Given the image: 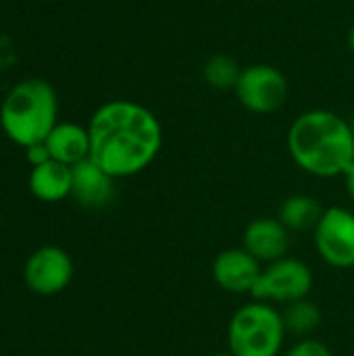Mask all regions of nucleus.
Masks as SVG:
<instances>
[{
	"label": "nucleus",
	"instance_id": "nucleus-1",
	"mask_svg": "<svg viewBox=\"0 0 354 356\" xmlns=\"http://www.w3.org/2000/svg\"><path fill=\"white\" fill-rule=\"evenodd\" d=\"M88 134L90 159L115 179L148 169L163 146L156 115L131 100H111L98 106L88 123Z\"/></svg>",
	"mask_w": 354,
	"mask_h": 356
},
{
	"label": "nucleus",
	"instance_id": "nucleus-2",
	"mask_svg": "<svg viewBox=\"0 0 354 356\" xmlns=\"http://www.w3.org/2000/svg\"><path fill=\"white\" fill-rule=\"evenodd\" d=\"M288 152L309 175L336 177L354 163V134L340 115L315 108L298 115L288 129Z\"/></svg>",
	"mask_w": 354,
	"mask_h": 356
},
{
	"label": "nucleus",
	"instance_id": "nucleus-3",
	"mask_svg": "<svg viewBox=\"0 0 354 356\" xmlns=\"http://www.w3.org/2000/svg\"><path fill=\"white\" fill-rule=\"evenodd\" d=\"M58 123V98L44 79H23L0 104V127L21 148L44 142Z\"/></svg>",
	"mask_w": 354,
	"mask_h": 356
},
{
	"label": "nucleus",
	"instance_id": "nucleus-4",
	"mask_svg": "<svg viewBox=\"0 0 354 356\" xmlns=\"http://www.w3.org/2000/svg\"><path fill=\"white\" fill-rule=\"evenodd\" d=\"M282 311L269 302L240 307L227 325V350L234 356H280L286 340Z\"/></svg>",
	"mask_w": 354,
	"mask_h": 356
},
{
	"label": "nucleus",
	"instance_id": "nucleus-5",
	"mask_svg": "<svg viewBox=\"0 0 354 356\" xmlns=\"http://www.w3.org/2000/svg\"><path fill=\"white\" fill-rule=\"evenodd\" d=\"M313 290V271L307 263L294 257H284L263 267L252 290V298L269 305H292L309 298Z\"/></svg>",
	"mask_w": 354,
	"mask_h": 356
},
{
	"label": "nucleus",
	"instance_id": "nucleus-6",
	"mask_svg": "<svg viewBox=\"0 0 354 356\" xmlns=\"http://www.w3.org/2000/svg\"><path fill=\"white\" fill-rule=\"evenodd\" d=\"M240 104L257 115H269L284 106L288 100V79L273 65H250L242 69L236 83Z\"/></svg>",
	"mask_w": 354,
	"mask_h": 356
},
{
	"label": "nucleus",
	"instance_id": "nucleus-7",
	"mask_svg": "<svg viewBox=\"0 0 354 356\" xmlns=\"http://www.w3.org/2000/svg\"><path fill=\"white\" fill-rule=\"evenodd\" d=\"M315 234V248L323 263L334 269L354 267V213L344 207L323 211Z\"/></svg>",
	"mask_w": 354,
	"mask_h": 356
},
{
	"label": "nucleus",
	"instance_id": "nucleus-8",
	"mask_svg": "<svg viewBox=\"0 0 354 356\" xmlns=\"http://www.w3.org/2000/svg\"><path fill=\"white\" fill-rule=\"evenodd\" d=\"M73 273V259L58 246H42L33 250L23 269L27 288L40 296L61 294L71 284Z\"/></svg>",
	"mask_w": 354,
	"mask_h": 356
},
{
	"label": "nucleus",
	"instance_id": "nucleus-9",
	"mask_svg": "<svg viewBox=\"0 0 354 356\" xmlns=\"http://www.w3.org/2000/svg\"><path fill=\"white\" fill-rule=\"evenodd\" d=\"M263 271L259 263L246 248H227L219 252L213 261L215 284L230 294H252Z\"/></svg>",
	"mask_w": 354,
	"mask_h": 356
},
{
	"label": "nucleus",
	"instance_id": "nucleus-10",
	"mask_svg": "<svg viewBox=\"0 0 354 356\" xmlns=\"http://www.w3.org/2000/svg\"><path fill=\"white\" fill-rule=\"evenodd\" d=\"M242 248H246L259 263H273L288 257L290 250V232L275 217L252 219L242 236Z\"/></svg>",
	"mask_w": 354,
	"mask_h": 356
},
{
	"label": "nucleus",
	"instance_id": "nucleus-11",
	"mask_svg": "<svg viewBox=\"0 0 354 356\" xmlns=\"http://www.w3.org/2000/svg\"><path fill=\"white\" fill-rule=\"evenodd\" d=\"M71 196L86 209H102L115 196V177H111L92 159L73 167Z\"/></svg>",
	"mask_w": 354,
	"mask_h": 356
},
{
	"label": "nucleus",
	"instance_id": "nucleus-12",
	"mask_svg": "<svg viewBox=\"0 0 354 356\" xmlns=\"http://www.w3.org/2000/svg\"><path fill=\"white\" fill-rule=\"evenodd\" d=\"M52 161L75 167L90 159V134L88 127L77 123H56L44 140Z\"/></svg>",
	"mask_w": 354,
	"mask_h": 356
},
{
	"label": "nucleus",
	"instance_id": "nucleus-13",
	"mask_svg": "<svg viewBox=\"0 0 354 356\" xmlns=\"http://www.w3.org/2000/svg\"><path fill=\"white\" fill-rule=\"evenodd\" d=\"M29 190L42 202L65 200L73 190V167L58 161H48L33 167L29 173Z\"/></svg>",
	"mask_w": 354,
	"mask_h": 356
},
{
	"label": "nucleus",
	"instance_id": "nucleus-14",
	"mask_svg": "<svg viewBox=\"0 0 354 356\" xmlns=\"http://www.w3.org/2000/svg\"><path fill=\"white\" fill-rule=\"evenodd\" d=\"M323 211L325 209L321 207V202L317 198L305 196V194H294L282 202L277 219L286 225L288 232H307V229L317 227Z\"/></svg>",
	"mask_w": 354,
	"mask_h": 356
},
{
	"label": "nucleus",
	"instance_id": "nucleus-15",
	"mask_svg": "<svg viewBox=\"0 0 354 356\" xmlns=\"http://www.w3.org/2000/svg\"><path fill=\"white\" fill-rule=\"evenodd\" d=\"M282 319H284V327L288 334L305 340V338H311L313 332L319 330L321 311L315 302H311L309 298H303L292 305H286V309L282 311Z\"/></svg>",
	"mask_w": 354,
	"mask_h": 356
},
{
	"label": "nucleus",
	"instance_id": "nucleus-16",
	"mask_svg": "<svg viewBox=\"0 0 354 356\" xmlns=\"http://www.w3.org/2000/svg\"><path fill=\"white\" fill-rule=\"evenodd\" d=\"M240 73L242 69L238 60L227 54H215L202 67V77L207 86L215 90H234L240 79Z\"/></svg>",
	"mask_w": 354,
	"mask_h": 356
},
{
	"label": "nucleus",
	"instance_id": "nucleus-17",
	"mask_svg": "<svg viewBox=\"0 0 354 356\" xmlns=\"http://www.w3.org/2000/svg\"><path fill=\"white\" fill-rule=\"evenodd\" d=\"M284 356H334V355H332V350H330L323 342H319V340H315V338H305V340H298L294 346H290Z\"/></svg>",
	"mask_w": 354,
	"mask_h": 356
},
{
	"label": "nucleus",
	"instance_id": "nucleus-18",
	"mask_svg": "<svg viewBox=\"0 0 354 356\" xmlns=\"http://www.w3.org/2000/svg\"><path fill=\"white\" fill-rule=\"evenodd\" d=\"M25 156H27V163L31 165V169H33V167H40V165H44V163H48V161H52L46 142H38V144L27 146V148H25Z\"/></svg>",
	"mask_w": 354,
	"mask_h": 356
},
{
	"label": "nucleus",
	"instance_id": "nucleus-19",
	"mask_svg": "<svg viewBox=\"0 0 354 356\" xmlns=\"http://www.w3.org/2000/svg\"><path fill=\"white\" fill-rule=\"evenodd\" d=\"M344 186H346V192H348V196H351V200L354 202V163L344 171Z\"/></svg>",
	"mask_w": 354,
	"mask_h": 356
},
{
	"label": "nucleus",
	"instance_id": "nucleus-20",
	"mask_svg": "<svg viewBox=\"0 0 354 356\" xmlns=\"http://www.w3.org/2000/svg\"><path fill=\"white\" fill-rule=\"evenodd\" d=\"M348 48L353 50L354 54V25L351 27V31H348Z\"/></svg>",
	"mask_w": 354,
	"mask_h": 356
},
{
	"label": "nucleus",
	"instance_id": "nucleus-21",
	"mask_svg": "<svg viewBox=\"0 0 354 356\" xmlns=\"http://www.w3.org/2000/svg\"><path fill=\"white\" fill-rule=\"evenodd\" d=\"M211 356H234V355H232V353L227 350V353H217V355H211Z\"/></svg>",
	"mask_w": 354,
	"mask_h": 356
},
{
	"label": "nucleus",
	"instance_id": "nucleus-22",
	"mask_svg": "<svg viewBox=\"0 0 354 356\" xmlns=\"http://www.w3.org/2000/svg\"><path fill=\"white\" fill-rule=\"evenodd\" d=\"M348 123H351V129H353V134H354V113H353V117H351V121H348Z\"/></svg>",
	"mask_w": 354,
	"mask_h": 356
}]
</instances>
